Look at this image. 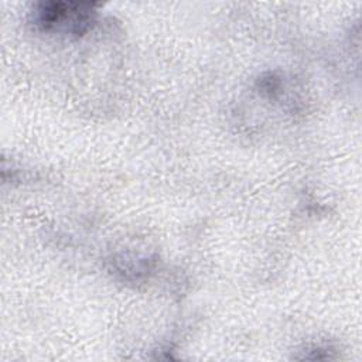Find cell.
I'll return each mask as SVG.
<instances>
[{
    "mask_svg": "<svg viewBox=\"0 0 362 362\" xmlns=\"http://www.w3.org/2000/svg\"><path fill=\"white\" fill-rule=\"evenodd\" d=\"M92 3H41L35 10V23L44 30L82 34L93 20Z\"/></svg>",
    "mask_w": 362,
    "mask_h": 362,
    "instance_id": "obj_1",
    "label": "cell"
}]
</instances>
